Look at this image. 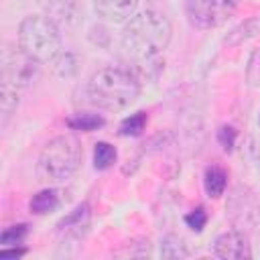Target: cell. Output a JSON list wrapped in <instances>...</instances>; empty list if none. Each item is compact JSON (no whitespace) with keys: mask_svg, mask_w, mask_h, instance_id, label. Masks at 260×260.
<instances>
[{"mask_svg":"<svg viewBox=\"0 0 260 260\" xmlns=\"http://www.w3.org/2000/svg\"><path fill=\"white\" fill-rule=\"evenodd\" d=\"M173 26L169 18L156 10L136 12L122 30V49L132 73L138 79H152L162 71L160 55L169 47Z\"/></svg>","mask_w":260,"mask_h":260,"instance_id":"cell-1","label":"cell"},{"mask_svg":"<svg viewBox=\"0 0 260 260\" xmlns=\"http://www.w3.org/2000/svg\"><path fill=\"white\" fill-rule=\"evenodd\" d=\"M87 98L93 106L108 112L126 110L140 95V79L124 67L98 69L85 85Z\"/></svg>","mask_w":260,"mask_h":260,"instance_id":"cell-2","label":"cell"},{"mask_svg":"<svg viewBox=\"0 0 260 260\" xmlns=\"http://www.w3.org/2000/svg\"><path fill=\"white\" fill-rule=\"evenodd\" d=\"M81 165V146L77 138L61 134L51 138L39 158H37V177L45 183H61L75 175Z\"/></svg>","mask_w":260,"mask_h":260,"instance_id":"cell-3","label":"cell"},{"mask_svg":"<svg viewBox=\"0 0 260 260\" xmlns=\"http://www.w3.org/2000/svg\"><path fill=\"white\" fill-rule=\"evenodd\" d=\"M18 47L39 63H51L61 53V30L45 14H28L18 24Z\"/></svg>","mask_w":260,"mask_h":260,"instance_id":"cell-4","label":"cell"},{"mask_svg":"<svg viewBox=\"0 0 260 260\" xmlns=\"http://www.w3.org/2000/svg\"><path fill=\"white\" fill-rule=\"evenodd\" d=\"M41 65L37 59L26 55L20 47H6L2 51V83H8L16 89H26L35 85L41 77Z\"/></svg>","mask_w":260,"mask_h":260,"instance_id":"cell-5","label":"cell"},{"mask_svg":"<svg viewBox=\"0 0 260 260\" xmlns=\"http://www.w3.org/2000/svg\"><path fill=\"white\" fill-rule=\"evenodd\" d=\"M185 12L195 28H215L223 24L234 10L223 6L219 0H187Z\"/></svg>","mask_w":260,"mask_h":260,"instance_id":"cell-6","label":"cell"},{"mask_svg":"<svg viewBox=\"0 0 260 260\" xmlns=\"http://www.w3.org/2000/svg\"><path fill=\"white\" fill-rule=\"evenodd\" d=\"M213 254L221 260H248V258H252L248 236L238 232V230H230V232L219 234L213 242Z\"/></svg>","mask_w":260,"mask_h":260,"instance_id":"cell-7","label":"cell"},{"mask_svg":"<svg viewBox=\"0 0 260 260\" xmlns=\"http://www.w3.org/2000/svg\"><path fill=\"white\" fill-rule=\"evenodd\" d=\"M43 14L53 20L59 28L75 26L81 18V4L79 0H39Z\"/></svg>","mask_w":260,"mask_h":260,"instance_id":"cell-8","label":"cell"},{"mask_svg":"<svg viewBox=\"0 0 260 260\" xmlns=\"http://www.w3.org/2000/svg\"><path fill=\"white\" fill-rule=\"evenodd\" d=\"M93 8L100 18L114 22V24H126L138 8V0H93Z\"/></svg>","mask_w":260,"mask_h":260,"instance_id":"cell-9","label":"cell"},{"mask_svg":"<svg viewBox=\"0 0 260 260\" xmlns=\"http://www.w3.org/2000/svg\"><path fill=\"white\" fill-rule=\"evenodd\" d=\"M61 191L55 189V187H47V189H41L39 193H35L28 201V209L30 213L35 215H47V213H53L61 207Z\"/></svg>","mask_w":260,"mask_h":260,"instance_id":"cell-10","label":"cell"},{"mask_svg":"<svg viewBox=\"0 0 260 260\" xmlns=\"http://www.w3.org/2000/svg\"><path fill=\"white\" fill-rule=\"evenodd\" d=\"M258 35H260V16H254V18H248V20L240 22L238 26H234L225 35L223 43L230 47H238V45H244L246 41H250Z\"/></svg>","mask_w":260,"mask_h":260,"instance_id":"cell-11","label":"cell"},{"mask_svg":"<svg viewBox=\"0 0 260 260\" xmlns=\"http://www.w3.org/2000/svg\"><path fill=\"white\" fill-rule=\"evenodd\" d=\"M203 187H205L207 197H211V199L221 197L225 193V187H228V173L219 165L207 167L203 173Z\"/></svg>","mask_w":260,"mask_h":260,"instance_id":"cell-12","label":"cell"},{"mask_svg":"<svg viewBox=\"0 0 260 260\" xmlns=\"http://www.w3.org/2000/svg\"><path fill=\"white\" fill-rule=\"evenodd\" d=\"M18 91L20 89H16V87H12L8 83H2V87H0V118H2V126L12 118V114L18 108V102H20Z\"/></svg>","mask_w":260,"mask_h":260,"instance_id":"cell-13","label":"cell"},{"mask_svg":"<svg viewBox=\"0 0 260 260\" xmlns=\"http://www.w3.org/2000/svg\"><path fill=\"white\" fill-rule=\"evenodd\" d=\"M51 67H53V73H55L57 77H61V79H71V77H75V75H77V69H79L75 55L69 53V51H61V53L51 61Z\"/></svg>","mask_w":260,"mask_h":260,"instance_id":"cell-14","label":"cell"},{"mask_svg":"<svg viewBox=\"0 0 260 260\" xmlns=\"http://www.w3.org/2000/svg\"><path fill=\"white\" fill-rule=\"evenodd\" d=\"M89 213H91V207H89V203H79V205H75L59 223H57V228L59 230H73V228H81V225H85L87 223V219H89Z\"/></svg>","mask_w":260,"mask_h":260,"instance_id":"cell-15","label":"cell"},{"mask_svg":"<svg viewBox=\"0 0 260 260\" xmlns=\"http://www.w3.org/2000/svg\"><path fill=\"white\" fill-rule=\"evenodd\" d=\"M116 158H118V152H116V148H114L110 142L102 140V142H98V144L93 146V167H95L98 171L110 169V167L116 162Z\"/></svg>","mask_w":260,"mask_h":260,"instance_id":"cell-16","label":"cell"},{"mask_svg":"<svg viewBox=\"0 0 260 260\" xmlns=\"http://www.w3.org/2000/svg\"><path fill=\"white\" fill-rule=\"evenodd\" d=\"M106 124V120L100 116V114H75L67 120V126L71 130H81V132H91V130H98Z\"/></svg>","mask_w":260,"mask_h":260,"instance_id":"cell-17","label":"cell"},{"mask_svg":"<svg viewBox=\"0 0 260 260\" xmlns=\"http://www.w3.org/2000/svg\"><path fill=\"white\" fill-rule=\"evenodd\" d=\"M146 120L148 116L144 112H136V114H130L128 118H124L120 122V134L122 136H140L142 130L146 128Z\"/></svg>","mask_w":260,"mask_h":260,"instance_id":"cell-18","label":"cell"},{"mask_svg":"<svg viewBox=\"0 0 260 260\" xmlns=\"http://www.w3.org/2000/svg\"><path fill=\"white\" fill-rule=\"evenodd\" d=\"M28 236V225L26 223H14L2 230L0 234V244L10 248V246H20Z\"/></svg>","mask_w":260,"mask_h":260,"instance_id":"cell-19","label":"cell"},{"mask_svg":"<svg viewBox=\"0 0 260 260\" xmlns=\"http://www.w3.org/2000/svg\"><path fill=\"white\" fill-rule=\"evenodd\" d=\"M160 256L162 258H185V256H189V250L181 238L165 236L160 242Z\"/></svg>","mask_w":260,"mask_h":260,"instance_id":"cell-20","label":"cell"},{"mask_svg":"<svg viewBox=\"0 0 260 260\" xmlns=\"http://www.w3.org/2000/svg\"><path fill=\"white\" fill-rule=\"evenodd\" d=\"M185 223H187V228H191L193 232H201V230L205 228V223H207V213H205V209H203V207H197V209L189 211V213L185 215Z\"/></svg>","mask_w":260,"mask_h":260,"instance_id":"cell-21","label":"cell"},{"mask_svg":"<svg viewBox=\"0 0 260 260\" xmlns=\"http://www.w3.org/2000/svg\"><path fill=\"white\" fill-rule=\"evenodd\" d=\"M236 136H238V132H236L232 126H221V128L217 130V142H219L221 148L228 150V152L234 148V144H236Z\"/></svg>","mask_w":260,"mask_h":260,"instance_id":"cell-22","label":"cell"},{"mask_svg":"<svg viewBox=\"0 0 260 260\" xmlns=\"http://www.w3.org/2000/svg\"><path fill=\"white\" fill-rule=\"evenodd\" d=\"M26 254V248L10 246V250H0V258H22Z\"/></svg>","mask_w":260,"mask_h":260,"instance_id":"cell-23","label":"cell"},{"mask_svg":"<svg viewBox=\"0 0 260 260\" xmlns=\"http://www.w3.org/2000/svg\"><path fill=\"white\" fill-rule=\"evenodd\" d=\"M250 154H252V158L256 160V165L260 167V136H254V138L250 140Z\"/></svg>","mask_w":260,"mask_h":260,"instance_id":"cell-24","label":"cell"},{"mask_svg":"<svg viewBox=\"0 0 260 260\" xmlns=\"http://www.w3.org/2000/svg\"><path fill=\"white\" fill-rule=\"evenodd\" d=\"M219 2H221V4H225L230 10H236V6L240 4V0H219Z\"/></svg>","mask_w":260,"mask_h":260,"instance_id":"cell-25","label":"cell"}]
</instances>
